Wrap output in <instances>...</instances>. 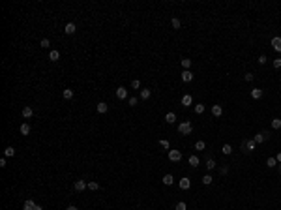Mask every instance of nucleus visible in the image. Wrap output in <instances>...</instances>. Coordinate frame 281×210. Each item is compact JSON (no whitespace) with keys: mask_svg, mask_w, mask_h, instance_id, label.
<instances>
[{"mask_svg":"<svg viewBox=\"0 0 281 210\" xmlns=\"http://www.w3.org/2000/svg\"><path fill=\"white\" fill-rule=\"evenodd\" d=\"M244 79H246L247 83H251V81L255 79V75H253V73H246V75H244Z\"/></svg>","mask_w":281,"mask_h":210,"instance_id":"58836bf2","label":"nucleus"},{"mask_svg":"<svg viewBox=\"0 0 281 210\" xmlns=\"http://www.w3.org/2000/svg\"><path fill=\"white\" fill-rule=\"evenodd\" d=\"M180 64H182V68H184V70H191V60H189V58H182V60H180Z\"/></svg>","mask_w":281,"mask_h":210,"instance_id":"412c9836","label":"nucleus"},{"mask_svg":"<svg viewBox=\"0 0 281 210\" xmlns=\"http://www.w3.org/2000/svg\"><path fill=\"white\" fill-rule=\"evenodd\" d=\"M191 103H193L191 94H184V96H182V105H184V107H191Z\"/></svg>","mask_w":281,"mask_h":210,"instance_id":"9d476101","label":"nucleus"},{"mask_svg":"<svg viewBox=\"0 0 281 210\" xmlns=\"http://www.w3.org/2000/svg\"><path fill=\"white\" fill-rule=\"evenodd\" d=\"M272 47H274V51L281 53V38H274L272 39Z\"/></svg>","mask_w":281,"mask_h":210,"instance_id":"4468645a","label":"nucleus"},{"mask_svg":"<svg viewBox=\"0 0 281 210\" xmlns=\"http://www.w3.org/2000/svg\"><path fill=\"white\" fill-rule=\"evenodd\" d=\"M49 58L53 60V62H56V60L60 58V53H58V51H51V53H49Z\"/></svg>","mask_w":281,"mask_h":210,"instance_id":"393cba45","label":"nucleus"},{"mask_svg":"<svg viewBox=\"0 0 281 210\" xmlns=\"http://www.w3.org/2000/svg\"><path fill=\"white\" fill-rule=\"evenodd\" d=\"M176 210H187V204L184 203V201H180V203H176Z\"/></svg>","mask_w":281,"mask_h":210,"instance_id":"f704fd0d","label":"nucleus"},{"mask_svg":"<svg viewBox=\"0 0 281 210\" xmlns=\"http://www.w3.org/2000/svg\"><path fill=\"white\" fill-rule=\"evenodd\" d=\"M178 131H180V135H189L193 131V124L191 122H182V124H178Z\"/></svg>","mask_w":281,"mask_h":210,"instance_id":"f257e3e1","label":"nucleus"},{"mask_svg":"<svg viewBox=\"0 0 281 210\" xmlns=\"http://www.w3.org/2000/svg\"><path fill=\"white\" fill-rule=\"evenodd\" d=\"M212 115L216 116V118H217V116H221L223 115V107L221 105H212Z\"/></svg>","mask_w":281,"mask_h":210,"instance_id":"f8f14e48","label":"nucleus"},{"mask_svg":"<svg viewBox=\"0 0 281 210\" xmlns=\"http://www.w3.org/2000/svg\"><path fill=\"white\" fill-rule=\"evenodd\" d=\"M19 130H21L23 135H28V133H30V126L26 124V122H24V124H21V128H19Z\"/></svg>","mask_w":281,"mask_h":210,"instance_id":"b1692460","label":"nucleus"},{"mask_svg":"<svg viewBox=\"0 0 281 210\" xmlns=\"http://www.w3.org/2000/svg\"><path fill=\"white\" fill-rule=\"evenodd\" d=\"M272 128L274 130H281V118H272Z\"/></svg>","mask_w":281,"mask_h":210,"instance_id":"bb28decb","label":"nucleus"},{"mask_svg":"<svg viewBox=\"0 0 281 210\" xmlns=\"http://www.w3.org/2000/svg\"><path fill=\"white\" fill-rule=\"evenodd\" d=\"M64 32L69 34V36L75 34V32H77V27H75V23H68V24H66V28H64Z\"/></svg>","mask_w":281,"mask_h":210,"instance_id":"9b49d317","label":"nucleus"},{"mask_svg":"<svg viewBox=\"0 0 281 210\" xmlns=\"http://www.w3.org/2000/svg\"><path fill=\"white\" fill-rule=\"evenodd\" d=\"M15 156V148L13 146H6L4 148V158H13Z\"/></svg>","mask_w":281,"mask_h":210,"instance_id":"dca6fc26","label":"nucleus"},{"mask_svg":"<svg viewBox=\"0 0 281 210\" xmlns=\"http://www.w3.org/2000/svg\"><path fill=\"white\" fill-rule=\"evenodd\" d=\"M277 165V160H275V158H268L266 160V167H275Z\"/></svg>","mask_w":281,"mask_h":210,"instance_id":"2f4dec72","label":"nucleus"},{"mask_svg":"<svg viewBox=\"0 0 281 210\" xmlns=\"http://www.w3.org/2000/svg\"><path fill=\"white\" fill-rule=\"evenodd\" d=\"M182 81H184V83H191V81H193L191 70H184V71H182Z\"/></svg>","mask_w":281,"mask_h":210,"instance_id":"0eeeda50","label":"nucleus"},{"mask_svg":"<svg viewBox=\"0 0 281 210\" xmlns=\"http://www.w3.org/2000/svg\"><path fill=\"white\" fill-rule=\"evenodd\" d=\"M279 173H281V163H279Z\"/></svg>","mask_w":281,"mask_h":210,"instance_id":"de8ad7c7","label":"nucleus"},{"mask_svg":"<svg viewBox=\"0 0 281 210\" xmlns=\"http://www.w3.org/2000/svg\"><path fill=\"white\" fill-rule=\"evenodd\" d=\"M116 98L118 100H126L127 98V90L124 88V86H118V88H116Z\"/></svg>","mask_w":281,"mask_h":210,"instance_id":"1a4fd4ad","label":"nucleus"},{"mask_svg":"<svg viewBox=\"0 0 281 210\" xmlns=\"http://www.w3.org/2000/svg\"><path fill=\"white\" fill-rule=\"evenodd\" d=\"M34 206H36V203L32 201V199H26V201H24V204H23L24 210H34Z\"/></svg>","mask_w":281,"mask_h":210,"instance_id":"a211bd4d","label":"nucleus"},{"mask_svg":"<svg viewBox=\"0 0 281 210\" xmlns=\"http://www.w3.org/2000/svg\"><path fill=\"white\" fill-rule=\"evenodd\" d=\"M137 101H139L137 98H129V105H131V107H135V105H137Z\"/></svg>","mask_w":281,"mask_h":210,"instance_id":"79ce46f5","label":"nucleus"},{"mask_svg":"<svg viewBox=\"0 0 281 210\" xmlns=\"http://www.w3.org/2000/svg\"><path fill=\"white\" fill-rule=\"evenodd\" d=\"M96 111H98V113H99V115H105V113H107V111H109V105H107V103H105V101H99V103H98V105H96Z\"/></svg>","mask_w":281,"mask_h":210,"instance_id":"6e6552de","label":"nucleus"},{"mask_svg":"<svg viewBox=\"0 0 281 210\" xmlns=\"http://www.w3.org/2000/svg\"><path fill=\"white\" fill-rule=\"evenodd\" d=\"M219 173H221V175H227V173H229V167H221V169H219Z\"/></svg>","mask_w":281,"mask_h":210,"instance_id":"37998d69","label":"nucleus"},{"mask_svg":"<svg viewBox=\"0 0 281 210\" xmlns=\"http://www.w3.org/2000/svg\"><path fill=\"white\" fill-rule=\"evenodd\" d=\"M221 152H223L225 156L232 154V146H231V145H223V146H221Z\"/></svg>","mask_w":281,"mask_h":210,"instance_id":"4be33fe9","label":"nucleus"},{"mask_svg":"<svg viewBox=\"0 0 281 210\" xmlns=\"http://www.w3.org/2000/svg\"><path fill=\"white\" fill-rule=\"evenodd\" d=\"M34 210H43V208L39 206V204H36V206H34Z\"/></svg>","mask_w":281,"mask_h":210,"instance_id":"49530a36","label":"nucleus"},{"mask_svg":"<svg viewBox=\"0 0 281 210\" xmlns=\"http://www.w3.org/2000/svg\"><path fill=\"white\" fill-rule=\"evenodd\" d=\"M257 62H259V64H266V56H264V54H260V56H259V60H257Z\"/></svg>","mask_w":281,"mask_h":210,"instance_id":"a19ab883","label":"nucleus"},{"mask_svg":"<svg viewBox=\"0 0 281 210\" xmlns=\"http://www.w3.org/2000/svg\"><path fill=\"white\" fill-rule=\"evenodd\" d=\"M178 186H180V189H189V188H191V180H189L187 176H184V178H180Z\"/></svg>","mask_w":281,"mask_h":210,"instance_id":"423d86ee","label":"nucleus"},{"mask_svg":"<svg viewBox=\"0 0 281 210\" xmlns=\"http://www.w3.org/2000/svg\"><path fill=\"white\" fill-rule=\"evenodd\" d=\"M169 160L174 161V163H178V161L182 160V152H180V150H169Z\"/></svg>","mask_w":281,"mask_h":210,"instance_id":"7ed1b4c3","label":"nucleus"},{"mask_svg":"<svg viewBox=\"0 0 281 210\" xmlns=\"http://www.w3.org/2000/svg\"><path fill=\"white\" fill-rule=\"evenodd\" d=\"M161 182L165 184V186H172V184H174V176H172V175H165L161 178Z\"/></svg>","mask_w":281,"mask_h":210,"instance_id":"ddd939ff","label":"nucleus"},{"mask_svg":"<svg viewBox=\"0 0 281 210\" xmlns=\"http://www.w3.org/2000/svg\"><path fill=\"white\" fill-rule=\"evenodd\" d=\"M73 188H75V191H84L88 188V184H86V180H75Z\"/></svg>","mask_w":281,"mask_h":210,"instance_id":"39448f33","label":"nucleus"},{"mask_svg":"<svg viewBox=\"0 0 281 210\" xmlns=\"http://www.w3.org/2000/svg\"><path fill=\"white\" fill-rule=\"evenodd\" d=\"M131 88H141V81L139 79H133V81H131Z\"/></svg>","mask_w":281,"mask_h":210,"instance_id":"4c0bfd02","label":"nucleus"},{"mask_svg":"<svg viewBox=\"0 0 281 210\" xmlns=\"http://www.w3.org/2000/svg\"><path fill=\"white\" fill-rule=\"evenodd\" d=\"M159 146H161V148H165V150H169V148H171V145H169V141H167V139H159Z\"/></svg>","mask_w":281,"mask_h":210,"instance_id":"473e14b6","label":"nucleus"},{"mask_svg":"<svg viewBox=\"0 0 281 210\" xmlns=\"http://www.w3.org/2000/svg\"><path fill=\"white\" fill-rule=\"evenodd\" d=\"M165 122H167V124H174V122H176V115H174V113H167V115H165Z\"/></svg>","mask_w":281,"mask_h":210,"instance_id":"f3484780","label":"nucleus"},{"mask_svg":"<svg viewBox=\"0 0 281 210\" xmlns=\"http://www.w3.org/2000/svg\"><path fill=\"white\" fill-rule=\"evenodd\" d=\"M32 115H34L32 107H30V105H26V107H24V109H23V116H24V118H30V116H32Z\"/></svg>","mask_w":281,"mask_h":210,"instance_id":"6ab92c4d","label":"nucleus"},{"mask_svg":"<svg viewBox=\"0 0 281 210\" xmlns=\"http://www.w3.org/2000/svg\"><path fill=\"white\" fill-rule=\"evenodd\" d=\"M206 169H208V171H212V169H216V161H214L212 158H208V160H206Z\"/></svg>","mask_w":281,"mask_h":210,"instance_id":"c85d7f7f","label":"nucleus"},{"mask_svg":"<svg viewBox=\"0 0 281 210\" xmlns=\"http://www.w3.org/2000/svg\"><path fill=\"white\" fill-rule=\"evenodd\" d=\"M272 64H274V68H275V70H279V68H281V56H277V58H275Z\"/></svg>","mask_w":281,"mask_h":210,"instance_id":"e433bc0d","label":"nucleus"},{"mask_svg":"<svg viewBox=\"0 0 281 210\" xmlns=\"http://www.w3.org/2000/svg\"><path fill=\"white\" fill-rule=\"evenodd\" d=\"M62 96H64V100H71V98H73V90H71V88H66V90L62 92Z\"/></svg>","mask_w":281,"mask_h":210,"instance_id":"5701e85b","label":"nucleus"},{"mask_svg":"<svg viewBox=\"0 0 281 210\" xmlns=\"http://www.w3.org/2000/svg\"><path fill=\"white\" fill-rule=\"evenodd\" d=\"M195 113H197V115H202V113H204V105L202 103H197L195 105Z\"/></svg>","mask_w":281,"mask_h":210,"instance_id":"72a5a7b5","label":"nucleus"},{"mask_svg":"<svg viewBox=\"0 0 281 210\" xmlns=\"http://www.w3.org/2000/svg\"><path fill=\"white\" fill-rule=\"evenodd\" d=\"M187 161H189L191 167H199V163H201V160H199L197 156H189V160H187Z\"/></svg>","mask_w":281,"mask_h":210,"instance_id":"aec40b11","label":"nucleus"},{"mask_svg":"<svg viewBox=\"0 0 281 210\" xmlns=\"http://www.w3.org/2000/svg\"><path fill=\"white\" fill-rule=\"evenodd\" d=\"M251 98L253 100H260L262 98V88H253L251 90Z\"/></svg>","mask_w":281,"mask_h":210,"instance_id":"2eb2a0df","label":"nucleus"},{"mask_svg":"<svg viewBox=\"0 0 281 210\" xmlns=\"http://www.w3.org/2000/svg\"><path fill=\"white\" fill-rule=\"evenodd\" d=\"M275 160H277V163H281V152H279L277 156H275Z\"/></svg>","mask_w":281,"mask_h":210,"instance_id":"a18cd8bd","label":"nucleus"},{"mask_svg":"<svg viewBox=\"0 0 281 210\" xmlns=\"http://www.w3.org/2000/svg\"><path fill=\"white\" fill-rule=\"evenodd\" d=\"M255 146H257V143H255L253 139H247V141H244V143H242V150L246 152V154L253 152V150H255Z\"/></svg>","mask_w":281,"mask_h":210,"instance_id":"f03ea898","label":"nucleus"},{"mask_svg":"<svg viewBox=\"0 0 281 210\" xmlns=\"http://www.w3.org/2000/svg\"><path fill=\"white\" fill-rule=\"evenodd\" d=\"M204 148H206V143L204 141H197L195 143V150H204Z\"/></svg>","mask_w":281,"mask_h":210,"instance_id":"7c9ffc66","label":"nucleus"},{"mask_svg":"<svg viewBox=\"0 0 281 210\" xmlns=\"http://www.w3.org/2000/svg\"><path fill=\"white\" fill-rule=\"evenodd\" d=\"M152 96V92L148 90V88H144V90H141V100H148Z\"/></svg>","mask_w":281,"mask_h":210,"instance_id":"cd10ccee","label":"nucleus"},{"mask_svg":"<svg viewBox=\"0 0 281 210\" xmlns=\"http://www.w3.org/2000/svg\"><path fill=\"white\" fill-rule=\"evenodd\" d=\"M171 24H172V27H174V28L178 30V28H180V24H182V23H180V19H176V17H174V19H172V21H171Z\"/></svg>","mask_w":281,"mask_h":210,"instance_id":"c9c22d12","label":"nucleus"},{"mask_svg":"<svg viewBox=\"0 0 281 210\" xmlns=\"http://www.w3.org/2000/svg\"><path fill=\"white\" fill-rule=\"evenodd\" d=\"M49 45H51V42H49L47 38H43V39H41V47H49Z\"/></svg>","mask_w":281,"mask_h":210,"instance_id":"ea45409f","label":"nucleus"},{"mask_svg":"<svg viewBox=\"0 0 281 210\" xmlns=\"http://www.w3.org/2000/svg\"><path fill=\"white\" fill-rule=\"evenodd\" d=\"M66 210H77V206H73V204H69V206L66 208Z\"/></svg>","mask_w":281,"mask_h":210,"instance_id":"c03bdc74","label":"nucleus"},{"mask_svg":"<svg viewBox=\"0 0 281 210\" xmlns=\"http://www.w3.org/2000/svg\"><path fill=\"white\" fill-rule=\"evenodd\" d=\"M253 141L257 143V145H260V143H264V141H268V133H264V131H259L257 135L253 137Z\"/></svg>","mask_w":281,"mask_h":210,"instance_id":"20e7f679","label":"nucleus"},{"mask_svg":"<svg viewBox=\"0 0 281 210\" xmlns=\"http://www.w3.org/2000/svg\"><path fill=\"white\" fill-rule=\"evenodd\" d=\"M212 182H214V178H212L210 175H204V176H202V184H204V186H210Z\"/></svg>","mask_w":281,"mask_h":210,"instance_id":"a878e982","label":"nucleus"},{"mask_svg":"<svg viewBox=\"0 0 281 210\" xmlns=\"http://www.w3.org/2000/svg\"><path fill=\"white\" fill-rule=\"evenodd\" d=\"M88 189H90V191H98V189H99V184H98V182H88Z\"/></svg>","mask_w":281,"mask_h":210,"instance_id":"c756f323","label":"nucleus"}]
</instances>
